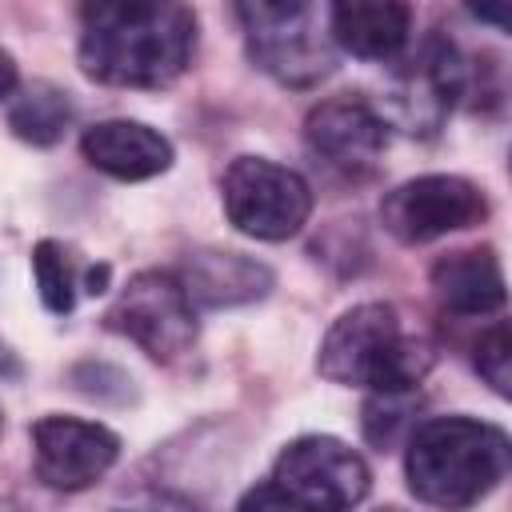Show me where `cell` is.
<instances>
[{
    "label": "cell",
    "mask_w": 512,
    "mask_h": 512,
    "mask_svg": "<svg viewBox=\"0 0 512 512\" xmlns=\"http://www.w3.org/2000/svg\"><path fill=\"white\" fill-rule=\"evenodd\" d=\"M104 328L140 344L152 360H180L196 340L192 300L184 296L172 272H136L112 308L104 312Z\"/></svg>",
    "instance_id": "obj_6"
},
{
    "label": "cell",
    "mask_w": 512,
    "mask_h": 512,
    "mask_svg": "<svg viewBox=\"0 0 512 512\" xmlns=\"http://www.w3.org/2000/svg\"><path fill=\"white\" fill-rule=\"evenodd\" d=\"M236 512H320V508L296 500V496L284 492L276 480H264V484H256V488H248V492L240 496V508H236Z\"/></svg>",
    "instance_id": "obj_20"
},
{
    "label": "cell",
    "mask_w": 512,
    "mask_h": 512,
    "mask_svg": "<svg viewBox=\"0 0 512 512\" xmlns=\"http://www.w3.org/2000/svg\"><path fill=\"white\" fill-rule=\"evenodd\" d=\"M432 340L404 328L400 312L384 300L348 308L320 340L316 368L324 380L368 392H416L432 372Z\"/></svg>",
    "instance_id": "obj_3"
},
{
    "label": "cell",
    "mask_w": 512,
    "mask_h": 512,
    "mask_svg": "<svg viewBox=\"0 0 512 512\" xmlns=\"http://www.w3.org/2000/svg\"><path fill=\"white\" fill-rule=\"evenodd\" d=\"M84 160L112 180H152L168 172L172 144L140 120H100L80 136Z\"/></svg>",
    "instance_id": "obj_13"
},
{
    "label": "cell",
    "mask_w": 512,
    "mask_h": 512,
    "mask_svg": "<svg viewBox=\"0 0 512 512\" xmlns=\"http://www.w3.org/2000/svg\"><path fill=\"white\" fill-rule=\"evenodd\" d=\"M416 408V392H372V400L364 404V436L376 448L396 444V432L408 424Z\"/></svg>",
    "instance_id": "obj_19"
},
{
    "label": "cell",
    "mask_w": 512,
    "mask_h": 512,
    "mask_svg": "<svg viewBox=\"0 0 512 512\" xmlns=\"http://www.w3.org/2000/svg\"><path fill=\"white\" fill-rule=\"evenodd\" d=\"M196 52V12L184 4H84L80 72L108 88H168Z\"/></svg>",
    "instance_id": "obj_1"
},
{
    "label": "cell",
    "mask_w": 512,
    "mask_h": 512,
    "mask_svg": "<svg viewBox=\"0 0 512 512\" xmlns=\"http://www.w3.org/2000/svg\"><path fill=\"white\" fill-rule=\"evenodd\" d=\"M32 276H36V292L44 300L48 312L68 316L76 308V292H80V272L72 252L60 240H40L32 248Z\"/></svg>",
    "instance_id": "obj_17"
},
{
    "label": "cell",
    "mask_w": 512,
    "mask_h": 512,
    "mask_svg": "<svg viewBox=\"0 0 512 512\" xmlns=\"http://www.w3.org/2000/svg\"><path fill=\"white\" fill-rule=\"evenodd\" d=\"M304 140L316 160H324L332 172L348 180H364L376 172L384 148H388V124L384 116L360 100V96H336L308 112Z\"/></svg>",
    "instance_id": "obj_11"
},
{
    "label": "cell",
    "mask_w": 512,
    "mask_h": 512,
    "mask_svg": "<svg viewBox=\"0 0 512 512\" xmlns=\"http://www.w3.org/2000/svg\"><path fill=\"white\" fill-rule=\"evenodd\" d=\"M296 500L320 512H348L368 496L372 472L360 452H352L336 436H300L280 448L272 476Z\"/></svg>",
    "instance_id": "obj_8"
},
{
    "label": "cell",
    "mask_w": 512,
    "mask_h": 512,
    "mask_svg": "<svg viewBox=\"0 0 512 512\" xmlns=\"http://www.w3.org/2000/svg\"><path fill=\"white\" fill-rule=\"evenodd\" d=\"M120 456V436L80 416H40L32 424V468L56 492L92 488Z\"/></svg>",
    "instance_id": "obj_9"
},
{
    "label": "cell",
    "mask_w": 512,
    "mask_h": 512,
    "mask_svg": "<svg viewBox=\"0 0 512 512\" xmlns=\"http://www.w3.org/2000/svg\"><path fill=\"white\" fill-rule=\"evenodd\" d=\"M104 284H108V264H88V268L80 272V288H84L88 296H100Z\"/></svg>",
    "instance_id": "obj_21"
},
{
    "label": "cell",
    "mask_w": 512,
    "mask_h": 512,
    "mask_svg": "<svg viewBox=\"0 0 512 512\" xmlns=\"http://www.w3.org/2000/svg\"><path fill=\"white\" fill-rule=\"evenodd\" d=\"M484 216H488L484 192L472 180L448 176V172L404 180L380 204V224L400 244H428V240H440L448 232L472 228Z\"/></svg>",
    "instance_id": "obj_7"
},
{
    "label": "cell",
    "mask_w": 512,
    "mask_h": 512,
    "mask_svg": "<svg viewBox=\"0 0 512 512\" xmlns=\"http://www.w3.org/2000/svg\"><path fill=\"white\" fill-rule=\"evenodd\" d=\"M180 288L192 304L200 308H236V304H252L260 296L272 292L276 276L264 260L244 256V252H228V248H196L188 252L184 268H180Z\"/></svg>",
    "instance_id": "obj_12"
},
{
    "label": "cell",
    "mask_w": 512,
    "mask_h": 512,
    "mask_svg": "<svg viewBox=\"0 0 512 512\" xmlns=\"http://www.w3.org/2000/svg\"><path fill=\"white\" fill-rule=\"evenodd\" d=\"M224 212L252 240H288L312 216V188L300 172L264 156H236L224 172Z\"/></svg>",
    "instance_id": "obj_5"
},
{
    "label": "cell",
    "mask_w": 512,
    "mask_h": 512,
    "mask_svg": "<svg viewBox=\"0 0 512 512\" xmlns=\"http://www.w3.org/2000/svg\"><path fill=\"white\" fill-rule=\"evenodd\" d=\"M248 56L260 72L288 88H312L336 68V44L328 36V8L292 0V4H236Z\"/></svg>",
    "instance_id": "obj_4"
},
{
    "label": "cell",
    "mask_w": 512,
    "mask_h": 512,
    "mask_svg": "<svg viewBox=\"0 0 512 512\" xmlns=\"http://www.w3.org/2000/svg\"><path fill=\"white\" fill-rule=\"evenodd\" d=\"M432 292L452 316H488L504 308V272L492 248H456L432 264Z\"/></svg>",
    "instance_id": "obj_15"
},
{
    "label": "cell",
    "mask_w": 512,
    "mask_h": 512,
    "mask_svg": "<svg viewBox=\"0 0 512 512\" xmlns=\"http://www.w3.org/2000/svg\"><path fill=\"white\" fill-rule=\"evenodd\" d=\"M72 120V104H68V92L48 84V80H36L28 88H20L8 104V128L24 140V144H36V148H48L64 136Z\"/></svg>",
    "instance_id": "obj_16"
},
{
    "label": "cell",
    "mask_w": 512,
    "mask_h": 512,
    "mask_svg": "<svg viewBox=\"0 0 512 512\" xmlns=\"http://www.w3.org/2000/svg\"><path fill=\"white\" fill-rule=\"evenodd\" d=\"M16 92V60L0 48V100H8Z\"/></svg>",
    "instance_id": "obj_23"
},
{
    "label": "cell",
    "mask_w": 512,
    "mask_h": 512,
    "mask_svg": "<svg viewBox=\"0 0 512 512\" xmlns=\"http://www.w3.org/2000/svg\"><path fill=\"white\" fill-rule=\"evenodd\" d=\"M472 364H476L480 380L496 396H508L512 392V336H508V324L504 320H496L488 332H480Z\"/></svg>",
    "instance_id": "obj_18"
},
{
    "label": "cell",
    "mask_w": 512,
    "mask_h": 512,
    "mask_svg": "<svg viewBox=\"0 0 512 512\" xmlns=\"http://www.w3.org/2000/svg\"><path fill=\"white\" fill-rule=\"evenodd\" d=\"M404 468L416 500L444 512H464L504 480L508 432L468 416L424 420L408 440Z\"/></svg>",
    "instance_id": "obj_2"
},
{
    "label": "cell",
    "mask_w": 512,
    "mask_h": 512,
    "mask_svg": "<svg viewBox=\"0 0 512 512\" xmlns=\"http://www.w3.org/2000/svg\"><path fill=\"white\" fill-rule=\"evenodd\" d=\"M24 376V364H20V356L0 340V380H20Z\"/></svg>",
    "instance_id": "obj_22"
},
{
    "label": "cell",
    "mask_w": 512,
    "mask_h": 512,
    "mask_svg": "<svg viewBox=\"0 0 512 512\" xmlns=\"http://www.w3.org/2000/svg\"><path fill=\"white\" fill-rule=\"evenodd\" d=\"M328 36L360 60H396L412 36V8L396 0H348L328 8Z\"/></svg>",
    "instance_id": "obj_14"
},
{
    "label": "cell",
    "mask_w": 512,
    "mask_h": 512,
    "mask_svg": "<svg viewBox=\"0 0 512 512\" xmlns=\"http://www.w3.org/2000/svg\"><path fill=\"white\" fill-rule=\"evenodd\" d=\"M468 88H472V64L456 52L452 40L428 36L424 48L396 76L392 112L404 124V132L432 136L444 124V116L456 108V100L468 96Z\"/></svg>",
    "instance_id": "obj_10"
}]
</instances>
